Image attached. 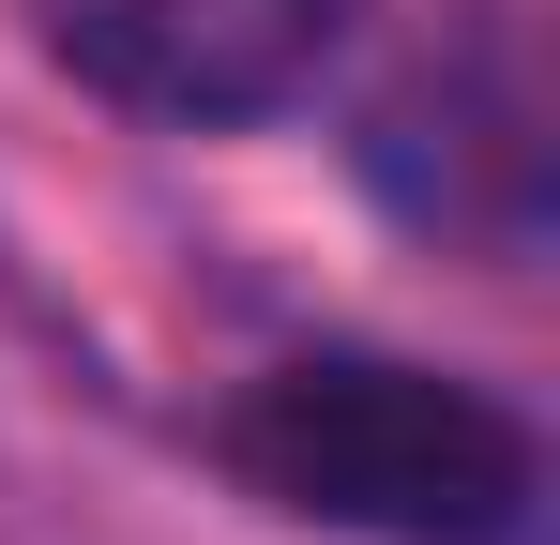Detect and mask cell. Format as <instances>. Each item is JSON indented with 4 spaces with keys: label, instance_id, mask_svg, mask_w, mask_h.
<instances>
[{
    "label": "cell",
    "instance_id": "obj_3",
    "mask_svg": "<svg viewBox=\"0 0 560 545\" xmlns=\"http://www.w3.org/2000/svg\"><path fill=\"white\" fill-rule=\"evenodd\" d=\"M31 31L77 91L183 121V137H228V121H273L334 77L349 0H31Z\"/></svg>",
    "mask_w": 560,
    "mask_h": 545
},
{
    "label": "cell",
    "instance_id": "obj_2",
    "mask_svg": "<svg viewBox=\"0 0 560 545\" xmlns=\"http://www.w3.org/2000/svg\"><path fill=\"white\" fill-rule=\"evenodd\" d=\"M364 182L440 228V243H485V258H530L546 243V77H530V31L485 15L455 46H424L409 77L364 106Z\"/></svg>",
    "mask_w": 560,
    "mask_h": 545
},
{
    "label": "cell",
    "instance_id": "obj_1",
    "mask_svg": "<svg viewBox=\"0 0 560 545\" xmlns=\"http://www.w3.org/2000/svg\"><path fill=\"white\" fill-rule=\"evenodd\" d=\"M212 454L318 531L364 545H546V440L485 379L394 349H303L212 409Z\"/></svg>",
    "mask_w": 560,
    "mask_h": 545
}]
</instances>
